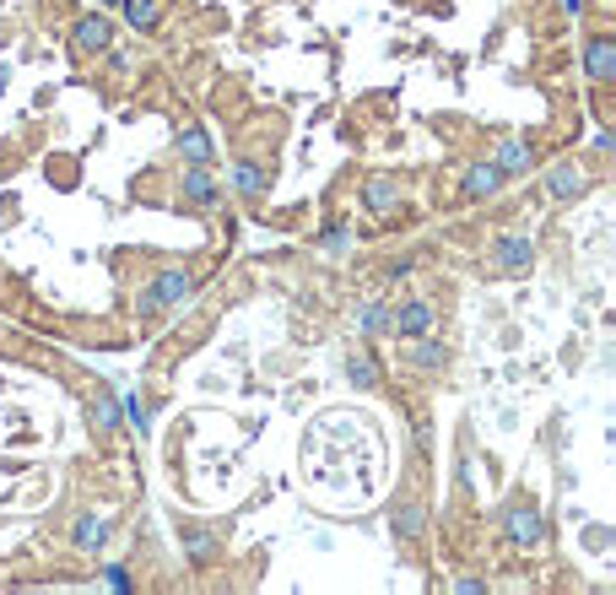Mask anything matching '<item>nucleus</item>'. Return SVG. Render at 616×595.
<instances>
[{
  "mask_svg": "<svg viewBox=\"0 0 616 595\" xmlns=\"http://www.w3.org/2000/svg\"><path fill=\"white\" fill-rule=\"evenodd\" d=\"M190 293H195V276L173 266V271H163V276H157L152 287H141V298H136V314H141V320H163V314H168V309H179V303L190 298Z\"/></svg>",
  "mask_w": 616,
  "mask_h": 595,
  "instance_id": "nucleus-1",
  "label": "nucleus"
},
{
  "mask_svg": "<svg viewBox=\"0 0 616 595\" xmlns=\"http://www.w3.org/2000/svg\"><path fill=\"white\" fill-rule=\"evenodd\" d=\"M433 320H438V309L427 298H400L395 309H390V320H384V330L390 336H400V341H417V336H427L433 330Z\"/></svg>",
  "mask_w": 616,
  "mask_h": 595,
  "instance_id": "nucleus-2",
  "label": "nucleus"
},
{
  "mask_svg": "<svg viewBox=\"0 0 616 595\" xmlns=\"http://www.w3.org/2000/svg\"><path fill=\"white\" fill-rule=\"evenodd\" d=\"M503 531H508L514 547H541L546 520H541V509H535V504H508L503 509Z\"/></svg>",
  "mask_w": 616,
  "mask_h": 595,
  "instance_id": "nucleus-3",
  "label": "nucleus"
},
{
  "mask_svg": "<svg viewBox=\"0 0 616 595\" xmlns=\"http://www.w3.org/2000/svg\"><path fill=\"white\" fill-rule=\"evenodd\" d=\"M179 195H184V206H190V211H217V201H222V184L206 174V163H190V168H184Z\"/></svg>",
  "mask_w": 616,
  "mask_h": 595,
  "instance_id": "nucleus-4",
  "label": "nucleus"
},
{
  "mask_svg": "<svg viewBox=\"0 0 616 595\" xmlns=\"http://www.w3.org/2000/svg\"><path fill=\"white\" fill-rule=\"evenodd\" d=\"M530 260H535V244L525 233H508L492 244V271H503V276H519V271H530Z\"/></svg>",
  "mask_w": 616,
  "mask_h": 595,
  "instance_id": "nucleus-5",
  "label": "nucleus"
},
{
  "mask_svg": "<svg viewBox=\"0 0 616 595\" xmlns=\"http://www.w3.org/2000/svg\"><path fill=\"white\" fill-rule=\"evenodd\" d=\"M109 44H114V22L103 17V11H92V17L76 22V49H82V55H103Z\"/></svg>",
  "mask_w": 616,
  "mask_h": 595,
  "instance_id": "nucleus-6",
  "label": "nucleus"
},
{
  "mask_svg": "<svg viewBox=\"0 0 616 595\" xmlns=\"http://www.w3.org/2000/svg\"><path fill=\"white\" fill-rule=\"evenodd\" d=\"M584 71H589V82H611V76H616V44L606 33H595L584 44Z\"/></svg>",
  "mask_w": 616,
  "mask_h": 595,
  "instance_id": "nucleus-7",
  "label": "nucleus"
},
{
  "mask_svg": "<svg viewBox=\"0 0 616 595\" xmlns=\"http://www.w3.org/2000/svg\"><path fill=\"white\" fill-rule=\"evenodd\" d=\"M363 206L373 211V217H390V211L400 206V184H395L390 174H373V179L363 184Z\"/></svg>",
  "mask_w": 616,
  "mask_h": 595,
  "instance_id": "nucleus-8",
  "label": "nucleus"
},
{
  "mask_svg": "<svg viewBox=\"0 0 616 595\" xmlns=\"http://www.w3.org/2000/svg\"><path fill=\"white\" fill-rule=\"evenodd\" d=\"M492 163H498V174H503V179H514V174H530L535 152H530V141H525V136H508Z\"/></svg>",
  "mask_w": 616,
  "mask_h": 595,
  "instance_id": "nucleus-9",
  "label": "nucleus"
},
{
  "mask_svg": "<svg viewBox=\"0 0 616 595\" xmlns=\"http://www.w3.org/2000/svg\"><path fill=\"white\" fill-rule=\"evenodd\" d=\"M179 541H184V552H190L195 563H211L222 552V536L206 531V525H179Z\"/></svg>",
  "mask_w": 616,
  "mask_h": 595,
  "instance_id": "nucleus-10",
  "label": "nucleus"
},
{
  "mask_svg": "<svg viewBox=\"0 0 616 595\" xmlns=\"http://www.w3.org/2000/svg\"><path fill=\"white\" fill-rule=\"evenodd\" d=\"M584 190H589V179L573 163H557L552 174H546V195H552V201H573V195H584Z\"/></svg>",
  "mask_w": 616,
  "mask_h": 595,
  "instance_id": "nucleus-11",
  "label": "nucleus"
},
{
  "mask_svg": "<svg viewBox=\"0 0 616 595\" xmlns=\"http://www.w3.org/2000/svg\"><path fill=\"white\" fill-rule=\"evenodd\" d=\"M444 363H449V347L433 336V330L411 341V368H422V374H433V368H444Z\"/></svg>",
  "mask_w": 616,
  "mask_h": 595,
  "instance_id": "nucleus-12",
  "label": "nucleus"
},
{
  "mask_svg": "<svg viewBox=\"0 0 616 595\" xmlns=\"http://www.w3.org/2000/svg\"><path fill=\"white\" fill-rule=\"evenodd\" d=\"M109 541V514H82L76 520V552H103Z\"/></svg>",
  "mask_w": 616,
  "mask_h": 595,
  "instance_id": "nucleus-13",
  "label": "nucleus"
},
{
  "mask_svg": "<svg viewBox=\"0 0 616 595\" xmlns=\"http://www.w3.org/2000/svg\"><path fill=\"white\" fill-rule=\"evenodd\" d=\"M346 379H352V385H363V390L379 385V363H373L368 347H352V352H346Z\"/></svg>",
  "mask_w": 616,
  "mask_h": 595,
  "instance_id": "nucleus-14",
  "label": "nucleus"
},
{
  "mask_svg": "<svg viewBox=\"0 0 616 595\" xmlns=\"http://www.w3.org/2000/svg\"><path fill=\"white\" fill-rule=\"evenodd\" d=\"M390 525H395V536H406V541H417L422 531H427V509L422 504H395V514H390Z\"/></svg>",
  "mask_w": 616,
  "mask_h": 595,
  "instance_id": "nucleus-15",
  "label": "nucleus"
},
{
  "mask_svg": "<svg viewBox=\"0 0 616 595\" xmlns=\"http://www.w3.org/2000/svg\"><path fill=\"white\" fill-rule=\"evenodd\" d=\"M179 152H184V163H211V136L200 125H184L179 130Z\"/></svg>",
  "mask_w": 616,
  "mask_h": 595,
  "instance_id": "nucleus-16",
  "label": "nucleus"
},
{
  "mask_svg": "<svg viewBox=\"0 0 616 595\" xmlns=\"http://www.w3.org/2000/svg\"><path fill=\"white\" fill-rule=\"evenodd\" d=\"M119 6H125V22L136 33H152L157 17H163V6H157V0H119Z\"/></svg>",
  "mask_w": 616,
  "mask_h": 595,
  "instance_id": "nucleus-17",
  "label": "nucleus"
},
{
  "mask_svg": "<svg viewBox=\"0 0 616 595\" xmlns=\"http://www.w3.org/2000/svg\"><path fill=\"white\" fill-rule=\"evenodd\" d=\"M503 184V174H498V163H476L471 174H465V195H471V201H481V195H492Z\"/></svg>",
  "mask_w": 616,
  "mask_h": 595,
  "instance_id": "nucleus-18",
  "label": "nucleus"
},
{
  "mask_svg": "<svg viewBox=\"0 0 616 595\" xmlns=\"http://www.w3.org/2000/svg\"><path fill=\"white\" fill-rule=\"evenodd\" d=\"M233 184H238L244 195H265V190H271V174H265L260 163H238V168H233Z\"/></svg>",
  "mask_w": 616,
  "mask_h": 595,
  "instance_id": "nucleus-19",
  "label": "nucleus"
},
{
  "mask_svg": "<svg viewBox=\"0 0 616 595\" xmlns=\"http://www.w3.org/2000/svg\"><path fill=\"white\" fill-rule=\"evenodd\" d=\"M384 320H390V309L384 303H363V314H357V325H363V336H379Z\"/></svg>",
  "mask_w": 616,
  "mask_h": 595,
  "instance_id": "nucleus-20",
  "label": "nucleus"
},
{
  "mask_svg": "<svg viewBox=\"0 0 616 595\" xmlns=\"http://www.w3.org/2000/svg\"><path fill=\"white\" fill-rule=\"evenodd\" d=\"M119 422V401L114 395H98V401H92V428H114Z\"/></svg>",
  "mask_w": 616,
  "mask_h": 595,
  "instance_id": "nucleus-21",
  "label": "nucleus"
},
{
  "mask_svg": "<svg viewBox=\"0 0 616 595\" xmlns=\"http://www.w3.org/2000/svg\"><path fill=\"white\" fill-rule=\"evenodd\" d=\"M125 417H130V422H136V428H146V406L136 401V395H130V401H125Z\"/></svg>",
  "mask_w": 616,
  "mask_h": 595,
  "instance_id": "nucleus-22",
  "label": "nucleus"
},
{
  "mask_svg": "<svg viewBox=\"0 0 616 595\" xmlns=\"http://www.w3.org/2000/svg\"><path fill=\"white\" fill-rule=\"evenodd\" d=\"M454 590H460V595H481V579L465 574V579H454Z\"/></svg>",
  "mask_w": 616,
  "mask_h": 595,
  "instance_id": "nucleus-23",
  "label": "nucleus"
},
{
  "mask_svg": "<svg viewBox=\"0 0 616 595\" xmlns=\"http://www.w3.org/2000/svg\"><path fill=\"white\" fill-rule=\"evenodd\" d=\"M103 6H119V0H103Z\"/></svg>",
  "mask_w": 616,
  "mask_h": 595,
  "instance_id": "nucleus-24",
  "label": "nucleus"
}]
</instances>
